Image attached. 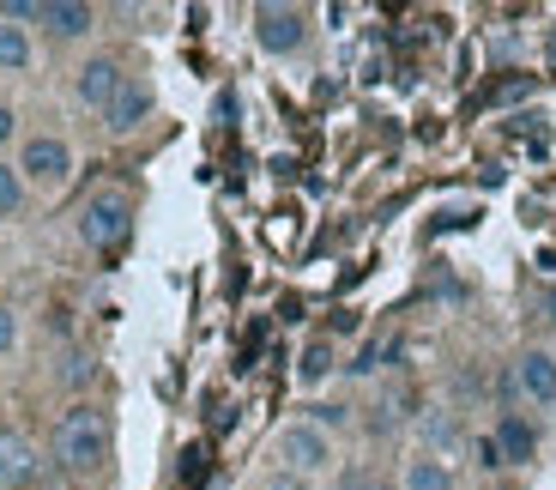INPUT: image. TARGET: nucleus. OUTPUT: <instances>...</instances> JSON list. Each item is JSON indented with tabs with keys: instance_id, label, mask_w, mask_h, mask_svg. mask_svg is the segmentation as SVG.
Listing matches in <instances>:
<instances>
[{
	"instance_id": "nucleus-1",
	"label": "nucleus",
	"mask_w": 556,
	"mask_h": 490,
	"mask_svg": "<svg viewBox=\"0 0 556 490\" xmlns=\"http://www.w3.org/2000/svg\"><path fill=\"white\" fill-rule=\"evenodd\" d=\"M55 461L67 466V473L91 478L110 466V418H103L91 400H73L67 412L55 418Z\"/></svg>"
},
{
	"instance_id": "nucleus-2",
	"label": "nucleus",
	"mask_w": 556,
	"mask_h": 490,
	"mask_svg": "<svg viewBox=\"0 0 556 490\" xmlns=\"http://www.w3.org/2000/svg\"><path fill=\"white\" fill-rule=\"evenodd\" d=\"M13 164H18V176H25L30 194H55V188H67V176H73V146L61 140V134H25Z\"/></svg>"
},
{
	"instance_id": "nucleus-3",
	"label": "nucleus",
	"mask_w": 556,
	"mask_h": 490,
	"mask_svg": "<svg viewBox=\"0 0 556 490\" xmlns=\"http://www.w3.org/2000/svg\"><path fill=\"white\" fill-rule=\"evenodd\" d=\"M273 454H278V466H285L291 478H320L327 466H333V436L320 430L315 418H296V424L278 430Z\"/></svg>"
},
{
	"instance_id": "nucleus-4",
	"label": "nucleus",
	"mask_w": 556,
	"mask_h": 490,
	"mask_svg": "<svg viewBox=\"0 0 556 490\" xmlns=\"http://www.w3.org/2000/svg\"><path fill=\"white\" fill-rule=\"evenodd\" d=\"M134 230V200L122 188H98L79 212V242L85 249H115V242Z\"/></svg>"
},
{
	"instance_id": "nucleus-5",
	"label": "nucleus",
	"mask_w": 556,
	"mask_h": 490,
	"mask_svg": "<svg viewBox=\"0 0 556 490\" xmlns=\"http://www.w3.org/2000/svg\"><path fill=\"white\" fill-rule=\"evenodd\" d=\"M254 42H261V55H296L308 42V13L285 7V0H266V7H254Z\"/></svg>"
},
{
	"instance_id": "nucleus-6",
	"label": "nucleus",
	"mask_w": 556,
	"mask_h": 490,
	"mask_svg": "<svg viewBox=\"0 0 556 490\" xmlns=\"http://www.w3.org/2000/svg\"><path fill=\"white\" fill-rule=\"evenodd\" d=\"M127 85V67L115 55H91V61H79V73H73V98L85 103V110H110L115 103V91Z\"/></svg>"
},
{
	"instance_id": "nucleus-7",
	"label": "nucleus",
	"mask_w": 556,
	"mask_h": 490,
	"mask_svg": "<svg viewBox=\"0 0 556 490\" xmlns=\"http://www.w3.org/2000/svg\"><path fill=\"white\" fill-rule=\"evenodd\" d=\"M37 473H42L37 442L18 436V430H0V490H30V485H37Z\"/></svg>"
},
{
	"instance_id": "nucleus-8",
	"label": "nucleus",
	"mask_w": 556,
	"mask_h": 490,
	"mask_svg": "<svg viewBox=\"0 0 556 490\" xmlns=\"http://www.w3.org/2000/svg\"><path fill=\"white\" fill-rule=\"evenodd\" d=\"M515 381H520V393H527L539 412H556V357L544 345H532V351H520V364H515Z\"/></svg>"
},
{
	"instance_id": "nucleus-9",
	"label": "nucleus",
	"mask_w": 556,
	"mask_h": 490,
	"mask_svg": "<svg viewBox=\"0 0 556 490\" xmlns=\"http://www.w3.org/2000/svg\"><path fill=\"white\" fill-rule=\"evenodd\" d=\"M42 30L55 42H85L98 30V7H85V0H42Z\"/></svg>"
},
{
	"instance_id": "nucleus-10",
	"label": "nucleus",
	"mask_w": 556,
	"mask_h": 490,
	"mask_svg": "<svg viewBox=\"0 0 556 490\" xmlns=\"http://www.w3.org/2000/svg\"><path fill=\"white\" fill-rule=\"evenodd\" d=\"M152 103H157V98H152V85L127 73V85L115 91L110 110H103V127H110V134H139V127H146V115H152Z\"/></svg>"
},
{
	"instance_id": "nucleus-11",
	"label": "nucleus",
	"mask_w": 556,
	"mask_h": 490,
	"mask_svg": "<svg viewBox=\"0 0 556 490\" xmlns=\"http://www.w3.org/2000/svg\"><path fill=\"white\" fill-rule=\"evenodd\" d=\"M490 442H496L502 466H532L539 461V430H532V418H520V412H502Z\"/></svg>"
},
{
	"instance_id": "nucleus-12",
	"label": "nucleus",
	"mask_w": 556,
	"mask_h": 490,
	"mask_svg": "<svg viewBox=\"0 0 556 490\" xmlns=\"http://www.w3.org/2000/svg\"><path fill=\"white\" fill-rule=\"evenodd\" d=\"M400 490H459V485H454V466H447L442 454H417V461H405Z\"/></svg>"
},
{
	"instance_id": "nucleus-13",
	"label": "nucleus",
	"mask_w": 556,
	"mask_h": 490,
	"mask_svg": "<svg viewBox=\"0 0 556 490\" xmlns=\"http://www.w3.org/2000/svg\"><path fill=\"white\" fill-rule=\"evenodd\" d=\"M30 61H37L30 30H18V25H7V18H0V73H30Z\"/></svg>"
},
{
	"instance_id": "nucleus-14",
	"label": "nucleus",
	"mask_w": 556,
	"mask_h": 490,
	"mask_svg": "<svg viewBox=\"0 0 556 490\" xmlns=\"http://www.w3.org/2000/svg\"><path fill=\"white\" fill-rule=\"evenodd\" d=\"M327 376H333V339H308L303 357H296V381H303V388H320Z\"/></svg>"
},
{
	"instance_id": "nucleus-15",
	"label": "nucleus",
	"mask_w": 556,
	"mask_h": 490,
	"mask_svg": "<svg viewBox=\"0 0 556 490\" xmlns=\"http://www.w3.org/2000/svg\"><path fill=\"white\" fill-rule=\"evenodd\" d=\"M25 200H30V188H25V176H18V164L13 158H0V218H18Z\"/></svg>"
},
{
	"instance_id": "nucleus-16",
	"label": "nucleus",
	"mask_w": 556,
	"mask_h": 490,
	"mask_svg": "<svg viewBox=\"0 0 556 490\" xmlns=\"http://www.w3.org/2000/svg\"><path fill=\"white\" fill-rule=\"evenodd\" d=\"M13 345H18V309L7 303V297H0V357H7Z\"/></svg>"
},
{
	"instance_id": "nucleus-17",
	"label": "nucleus",
	"mask_w": 556,
	"mask_h": 490,
	"mask_svg": "<svg viewBox=\"0 0 556 490\" xmlns=\"http://www.w3.org/2000/svg\"><path fill=\"white\" fill-rule=\"evenodd\" d=\"M424 430H430V442H442V449H447V442H459V424H454V418H442V412H435V418L424 424Z\"/></svg>"
},
{
	"instance_id": "nucleus-18",
	"label": "nucleus",
	"mask_w": 556,
	"mask_h": 490,
	"mask_svg": "<svg viewBox=\"0 0 556 490\" xmlns=\"http://www.w3.org/2000/svg\"><path fill=\"white\" fill-rule=\"evenodd\" d=\"M13 140H18V110L13 103H0V152H7Z\"/></svg>"
},
{
	"instance_id": "nucleus-19",
	"label": "nucleus",
	"mask_w": 556,
	"mask_h": 490,
	"mask_svg": "<svg viewBox=\"0 0 556 490\" xmlns=\"http://www.w3.org/2000/svg\"><path fill=\"white\" fill-rule=\"evenodd\" d=\"M61 381H73V388H85V381H91V357H67V369H61Z\"/></svg>"
},
{
	"instance_id": "nucleus-20",
	"label": "nucleus",
	"mask_w": 556,
	"mask_h": 490,
	"mask_svg": "<svg viewBox=\"0 0 556 490\" xmlns=\"http://www.w3.org/2000/svg\"><path fill=\"white\" fill-rule=\"evenodd\" d=\"M544 315H551V327H556V291H544Z\"/></svg>"
},
{
	"instance_id": "nucleus-21",
	"label": "nucleus",
	"mask_w": 556,
	"mask_h": 490,
	"mask_svg": "<svg viewBox=\"0 0 556 490\" xmlns=\"http://www.w3.org/2000/svg\"><path fill=\"white\" fill-rule=\"evenodd\" d=\"M363 490H393V485H388V478H369V485H363Z\"/></svg>"
}]
</instances>
